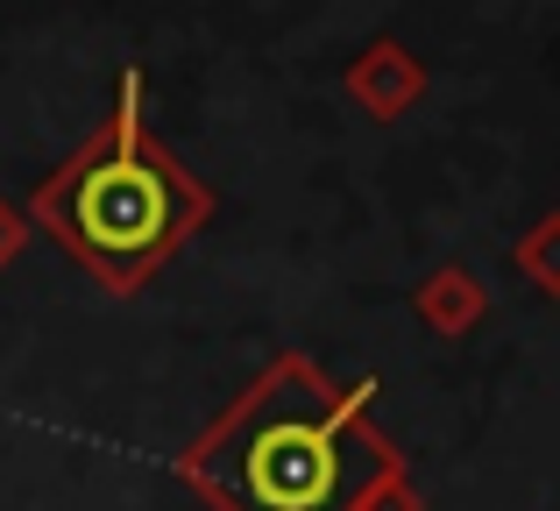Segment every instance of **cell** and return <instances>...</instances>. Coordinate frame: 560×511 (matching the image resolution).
<instances>
[{
	"instance_id": "6da1fadb",
	"label": "cell",
	"mask_w": 560,
	"mask_h": 511,
	"mask_svg": "<svg viewBox=\"0 0 560 511\" xmlns=\"http://www.w3.org/2000/svg\"><path fill=\"white\" fill-rule=\"evenodd\" d=\"M370 398L376 376L334 384L313 356H277L178 455V476L213 511H370L405 476Z\"/></svg>"
},
{
	"instance_id": "7a4b0ae2",
	"label": "cell",
	"mask_w": 560,
	"mask_h": 511,
	"mask_svg": "<svg viewBox=\"0 0 560 511\" xmlns=\"http://www.w3.org/2000/svg\"><path fill=\"white\" fill-rule=\"evenodd\" d=\"M213 213V193L150 136L142 71H121L114 107L28 199V221L57 235L114 299L142 291Z\"/></svg>"
},
{
	"instance_id": "3957f363",
	"label": "cell",
	"mask_w": 560,
	"mask_h": 511,
	"mask_svg": "<svg viewBox=\"0 0 560 511\" xmlns=\"http://www.w3.org/2000/svg\"><path fill=\"white\" fill-rule=\"evenodd\" d=\"M348 100H355L370 121H397V114H411L425 100V65L397 36H376V43H362L355 65H348Z\"/></svg>"
},
{
	"instance_id": "277c9868",
	"label": "cell",
	"mask_w": 560,
	"mask_h": 511,
	"mask_svg": "<svg viewBox=\"0 0 560 511\" xmlns=\"http://www.w3.org/2000/svg\"><path fill=\"white\" fill-rule=\"evenodd\" d=\"M411 313H419V327H433L440 341H462V334H476L482 313H490V284H482L476 270H462V263H440L433 277L411 284Z\"/></svg>"
},
{
	"instance_id": "5b68a950",
	"label": "cell",
	"mask_w": 560,
	"mask_h": 511,
	"mask_svg": "<svg viewBox=\"0 0 560 511\" xmlns=\"http://www.w3.org/2000/svg\"><path fill=\"white\" fill-rule=\"evenodd\" d=\"M518 270L533 277L547 299H560V207H553V213H539V221L518 235Z\"/></svg>"
},
{
	"instance_id": "8992f818",
	"label": "cell",
	"mask_w": 560,
	"mask_h": 511,
	"mask_svg": "<svg viewBox=\"0 0 560 511\" xmlns=\"http://www.w3.org/2000/svg\"><path fill=\"white\" fill-rule=\"evenodd\" d=\"M28 249V213L14 199H0V270H14V256Z\"/></svg>"
},
{
	"instance_id": "52a82bcc",
	"label": "cell",
	"mask_w": 560,
	"mask_h": 511,
	"mask_svg": "<svg viewBox=\"0 0 560 511\" xmlns=\"http://www.w3.org/2000/svg\"><path fill=\"white\" fill-rule=\"evenodd\" d=\"M370 511H425V498H419V484H411V469L397 476V484H383L376 498H370Z\"/></svg>"
}]
</instances>
